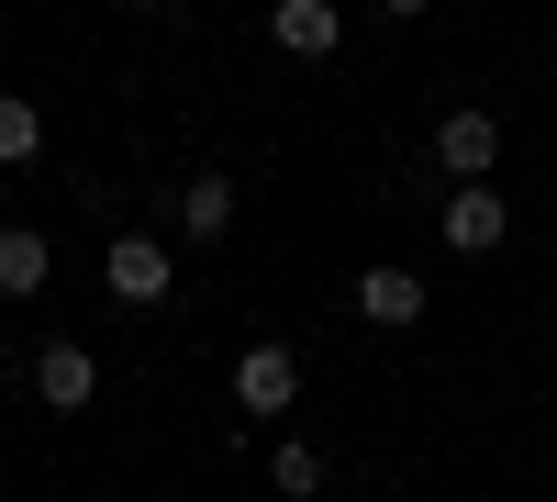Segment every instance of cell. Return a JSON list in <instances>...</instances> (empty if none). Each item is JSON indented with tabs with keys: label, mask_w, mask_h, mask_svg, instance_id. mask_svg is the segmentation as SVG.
<instances>
[{
	"label": "cell",
	"mask_w": 557,
	"mask_h": 502,
	"mask_svg": "<svg viewBox=\"0 0 557 502\" xmlns=\"http://www.w3.org/2000/svg\"><path fill=\"white\" fill-rule=\"evenodd\" d=\"M168 212H178V235H190V246H223V235H235V179H223V168H190Z\"/></svg>",
	"instance_id": "cell-6"
},
{
	"label": "cell",
	"mask_w": 557,
	"mask_h": 502,
	"mask_svg": "<svg viewBox=\"0 0 557 502\" xmlns=\"http://www.w3.org/2000/svg\"><path fill=\"white\" fill-rule=\"evenodd\" d=\"M45 280H57V246L34 223H0V302H34Z\"/></svg>",
	"instance_id": "cell-9"
},
{
	"label": "cell",
	"mask_w": 557,
	"mask_h": 502,
	"mask_svg": "<svg viewBox=\"0 0 557 502\" xmlns=\"http://www.w3.org/2000/svg\"><path fill=\"white\" fill-rule=\"evenodd\" d=\"M235 402H246V414H290V402H301V357L290 346H246L235 357Z\"/></svg>",
	"instance_id": "cell-7"
},
{
	"label": "cell",
	"mask_w": 557,
	"mask_h": 502,
	"mask_svg": "<svg viewBox=\"0 0 557 502\" xmlns=\"http://www.w3.org/2000/svg\"><path fill=\"white\" fill-rule=\"evenodd\" d=\"M424 313H435V280H424V268H357V325L412 335Z\"/></svg>",
	"instance_id": "cell-1"
},
{
	"label": "cell",
	"mask_w": 557,
	"mask_h": 502,
	"mask_svg": "<svg viewBox=\"0 0 557 502\" xmlns=\"http://www.w3.org/2000/svg\"><path fill=\"white\" fill-rule=\"evenodd\" d=\"M34 157H45V112L23 89H0V168H34Z\"/></svg>",
	"instance_id": "cell-11"
},
{
	"label": "cell",
	"mask_w": 557,
	"mask_h": 502,
	"mask_svg": "<svg viewBox=\"0 0 557 502\" xmlns=\"http://www.w3.org/2000/svg\"><path fill=\"white\" fill-rule=\"evenodd\" d=\"M89 391H101V357H89L78 335H45L34 346V402L45 414H89Z\"/></svg>",
	"instance_id": "cell-4"
},
{
	"label": "cell",
	"mask_w": 557,
	"mask_h": 502,
	"mask_svg": "<svg viewBox=\"0 0 557 502\" xmlns=\"http://www.w3.org/2000/svg\"><path fill=\"white\" fill-rule=\"evenodd\" d=\"M435 235H446V257H502V235H513V201L491 191H446V212H435Z\"/></svg>",
	"instance_id": "cell-2"
},
{
	"label": "cell",
	"mask_w": 557,
	"mask_h": 502,
	"mask_svg": "<svg viewBox=\"0 0 557 502\" xmlns=\"http://www.w3.org/2000/svg\"><path fill=\"white\" fill-rule=\"evenodd\" d=\"M101 280H112V302H168L178 291V257H168V235H112V257H101Z\"/></svg>",
	"instance_id": "cell-3"
},
{
	"label": "cell",
	"mask_w": 557,
	"mask_h": 502,
	"mask_svg": "<svg viewBox=\"0 0 557 502\" xmlns=\"http://www.w3.org/2000/svg\"><path fill=\"white\" fill-rule=\"evenodd\" d=\"M268 45H278V57H335V45H346V12H335V0H278V12H268Z\"/></svg>",
	"instance_id": "cell-8"
},
{
	"label": "cell",
	"mask_w": 557,
	"mask_h": 502,
	"mask_svg": "<svg viewBox=\"0 0 557 502\" xmlns=\"http://www.w3.org/2000/svg\"><path fill=\"white\" fill-rule=\"evenodd\" d=\"M268 491H278V502H312V491H323V446L278 436V446H268Z\"/></svg>",
	"instance_id": "cell-10"
},
{
	"label": "cell",
	"mask_w": 557,
	"mask_h": 502,
	"mask_svg": "<svg viewBox=\"0 0 557 502\" xmlns=\"http://www.w3.org/2000/svg\"><path fill=\"white\" fill-rule=\"evenodd\" d=\"M435 168L457 179V191H480V179L502 168V123H491V112H469V101H457V112L435 123Z\"/></svg>",
	"instance_id": "cell-5"
}]
</instances>
